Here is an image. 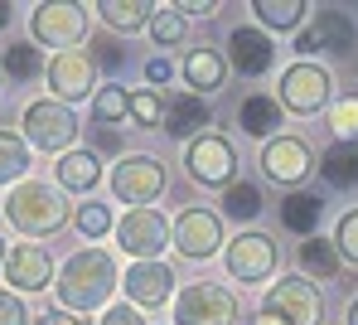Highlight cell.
I'll use <instances>...</instances> for the list:
<instances>
[{"label": "cell", "instance_id": "cell-41", "mask_svg": "<svg viewBox=\"0 0 358 325\" xmlns=\"http://www.w3.org/2000/svg\"><path fill=\"white\" fill-rule=\"evenodd\" d=\"M34 325H83V321H73V311H63V306H54V311H44Z\"/></svg>", "mask_w": 358, "mask_h": 325}, {"label": "cell", "instance_id": "cell-38", "mask_svg": "<svg viewBox=\"0 0 358 325\" xmlns=\"http://www.w3.org/2000/svg\"><path fill=\"white\" fill-rule=\"evenodd\" d=\"M97 325H145V316L126 301V306H107V316H102Z\"/></svg>", "mask_w": 358, "mask_h": 325}, {"label": "cell", "instance_id": "cell-44", "mask_svg": "<svg viewBox=\"0 0 358 325\" xmlns=\"http://www.w3.org/2000/svg\"><path fill=\"white\" fill-rule=\"evenodd\" d=\"M5 25H10V5H0V29H5Z\"/></svg>", "mask_w": 358, "mask_h": 325}, {"label": "cell", "instance_id": "cell-34", "mask_svg": "<svg viewBox=\"0 0 358 325\" xmlns=\"http://www.w3.org/2000/svg\"><path fill=\"white\" fill-rule=\"evenodd\" d=\"M0 68L10 73V78H20V83H29V78H39V49L34 44H15V49H5V59H0Z\"/></svg>", "mask_w": 358, "mask_h": 325}, {"label": "cell", "instance_id": "cell-43", "mask_svg": "<svg viewBox=\"0 0 358 325\" xmlns=\"http://www.w3.org/2000/svg\"><path fill=\"white\" fill-rule=\"evenodd\" d=\"M252 325H286V321H276V316H266V311H262V316H252Z\"/></svg>", "mask_w": 358, "mask_h": 325}, {"label": "cell", "instance_id": "cell-21", "mask_svg": "<svg viewBox=\"0 0 358 325\" xmlns=\"http://www.w3.org/2000/svg\"><path fill=\"white\" fill-rule=\"evenodd\" d=\"M281 117H286V107H281L276 97H266V92H252L238 107V127L247 131V136H257V141H271L276 127H281Z\"/></svg>", "mask_w": 358, "mask_h": 325}, {"label": "cell", "instance_id": "cell-33", "mask_svg": "<svg viewBox=\"0 0 358 325\" xmlns=\"http://www.w3.org/2000/svg\"><path fill=\"white\" fill-rule=\"evenodd\" d=\"M329 131H334V141H358V92L334 97V107H329Z\"/></svg>", "mask_w": 358, "mask_h": 325}, {"label": "cell", "instance_id": "cell-36", "mask_svg": "<svg viewBox=\"0 0 358 325\" xmlns=\"http://www.w3.org/2000/svg\"><path fill=\"white\" fill-rule=\"evenodd\" d=\"M334 248H339V258L358 267V209L349 214H339V223H334Z\"/></svg>", "mask_w": 358, "mask_h": 325}, {"label": "cell", "instance_id": "cell-10", "mask_svg": "<svg viewBox=\"0 0 358 325\" xmlns=\"http://www.w3.org/2000/svg\"><path fill=\"white\" fill-rule=\"evenodd\" d=\"M354 44H358V25H354L349 10H315V20L296 34L300 59H310V54H334V59H344V54H354Z\"/></svg>", "mask_w": 358, "mask_h": 325}, {"label": "cell", "instance_id": "cell-20", "mask_svg": "<svg viewBox=\"0 0 358 325\" xmlns=\"http://www.w3.org/2000/svg\"><path fill=\"white\" fill-rule=\"evenodd\" d=\"M179 73H184V83L194 88V97H208V92H218V88L228 83V59H223L218 49H189Z\"/></svg>", "mask_w": 358, "mask_h": 325}, {"label": "cell", "instance_id": "cell-23", "mask_svg": "<svg viewBox=\"0 0 358 325\" xmlns=\"http://www.w3.org/2000/svg\"><path fill=\"white\" fill-rule=\"evenodd\" d=\"M97 180H102L97 151H68V155H59V190L87 195V190H97Z\"/></svg>", "mask_w": 358, "mask_h": 325}, {"label": "cell", "instance_id": "cell-29", "mask_svg": "<svg viewBox=\"0 0 358 325\" xmlns=\"http://www.w3.org/2000/svg\"><path fill=\"white\" fill-rule=\"evenodd\" d=\"M126 117H131V92H126L121 83L97 88V97H92V122H97V127H117Z\"/></svg>", "mask_w": 358, "mask_h": 325}, {"label": "cell", "instance_id": "cell-45", "mask_svg": "<svg viewBox=\"0 0 358 325\" xmlns=\"http://www.w3.org/2000/svg\"><path fill=\"white\" fill-rule=\"evenodd\" d=\"M5 258H10V248H5V238H0V267H5Z\"/></svg>", "mask_w": 358, "mask_h": 325}, {"label": "cell", "instance_id": "cell-1", "mask_svg": "<svg viewBox=\"0 0 358 325\" xmlns=\"http://www.w3.org/2000/svg\"><path fill=\"white\" fill-rule=\"evenodd\" d=\"M59 306L63 311H97V306H107L112 301V291L121 286V272L112 253H102V248H83V253H73V258L59 267Z\"/></svg>", "mask_w": 358, "mask_h": 325}, {"label": "cell", "instance_id": "cell-28", "mask_svg": "<svg viewBox=\"0 0 358 325\" xmlns=\"http://www.w3.org/2000/svg\"><path fill=\"white\" fill-rule=\"evenodd\" d=\"M24 170H29V141L0 127V185H24Z\"/></svg>", "mask_w": 358, "mask_h": 325}, {"label": "cell", "instance_id": "cell-46", "mask_svg": "<svg viewBox=\"0 0 358 325\" xmlns=\"http://www.w3.org/2000/svg\"><path fill=\"white\" fill-rule=\"evenodd\" d=\"M0 78H5V68H0Z\"/></svg>", "mask_w": 358, "mask_h": 325}, {"label": "cell", "instance_id": "cell-12", "mask_svg": "<svg viewBox=\"0 0 358 325\" xmlns=\"http://www.w3.org/2000/svg\"><path fill=\"white\" fill-rule=\"evenodd\" d=\"M228 238H223V219L213 209H184L175 219V253L189 262H208L213 253H223Z\"/></svg>", "mask_w": 358, "mask_h": 325}, {"label": "cell", "instance_id": "cell-16", "mask_svg": "<svg viewBox=\"0 0 358 325\" xmlns=\"http://www.w3.org/2000/svg\"><path fill=\"white\" fill-rule=\"evenodd\" d=\"M121 286H126V296H131L136 311H160L175 296V272L165 262H131L126 277H121Z\"/></svg>", "mask_w": 358, "mask_h": 325}, {"label": "cell", "instance_id": "cell-32", "mask_svg": "<svg viewBox=\"0 0 358 325\" xmlns=\"http://www.w3.org/2000/svg\"><path fill=\"white\" fill-rule=\"evenodd\" d=\"M165 97L155 92V88H145V92H131V122L136 127H145V131H155V127H165Z\"/></svg>", "mask_w": 358, "mask_h": 325}, {"label": "cell", "instance_id": "cell-2", "mask_svg": "<svg viewBox=\"0 0 358 325\" xmlns=\"http://www.w3.org/2000/svg\"><path fill=\"white\" fill-rule=\"evenodd\" d=\"M5 219L24 233V238H54L63 223H68V204L54 185L44 180H24L15 185L10 199H5Z\"/></svg>", "mask_w": 358, "mask_h": 325}, {"label": "cell", "instance_id": "cell-25", "mask_svg": "<svg viewBox=\"0 0 358 325\" xmlns=\"http://www.w3.org/2000/svg\"><path fill=\"white\" fill-rule=\"evenodd\" d=\"M296 258H300V272H305V277H315V282H334V277H339V267H344L339 248H334V238H320V233L300 243Z\"/></svg>", "mask_w": 358, "mask_h": 325}, {"label": "cell", "instance_id": "cell-4", "mask_svg": "<svg viewBox=\"0 0 358 325\" xmlns=\"http://www.w3.org/2000/svg\"><path fill=\"white\" fill-rule=\"evenodd\" d=\"M20 127H24V141H29V146H39V151H49V155H68L73 141H78V131H83L78 117H73V107H63L59 97L29 102L24 117H20Z\"/></svg>", "mask_w": 358, "mask_h": 325}, {"label": "cell", "instance_id": "cell-11", "mask_svg": "<svg viewBox=\"0 0 358 325\" xmlns=\"http://www.w3.org/2000/svg\"><path fill=\"white\" fill-rule=\"evenodd\" d=\"M87 10L92 5H34V15H29V34H34V44H49V49H59L68 54L73 44H83L87 39Z\"/></svg>", "mask_w": 358, "mask_h": 325}, {"label": "cell", "instance_id": "cell-8", "mask_svg": "<svg viewBox=\"0 0 358 325\" xmlns=\"http://www.w3.org/2000/svg\"><path fill=\"white\" fill-rule=\"evenodd\" d=\"M262 311L286 325H320L324 321V296H320V286L310 277H281V282L266 286Z\"/></svg>", "mask_w": 358, "mask_h": 325}, {"label": "cell", "instance_id": "cell-40", "mask_svg": "<svg viewBox=\"0 0 358 325\" xmlns=\"http://www.w3.org/2000/svg\"><path fill=\"white\" fill-rule=\"evenodd\" d=\"M175 10L184 15V20H189V15H218V5H213V0H179Z\"/></svg>", "mask_w": 358, "mask_h": 325}, {"label": "cell", "instance_id": "cell-37", "mask_svg": "<svg viewBox=\"0 0 358 325\" xmlns=\"http://www.w3.org/2000/svg\"><path fill=\"white\" fill-rule=\"evenodd\" d=\"M0 325H29V311H24V296L0 286Z\"/></svg>", "mask_w": 358, "mask_h": 325}, {"label": "cell", "instance_id": "cell-7", "mask_svg": "<svg viewBox=\"0 0 358 325\" xmlns=\"http://www.w3.org/2000/svg\"><path fill=\"white\" fill-rule=\"evenodd\" d=\"M117 243L136 262H160V253L175 243V223L160 209H126L117 219Z\"/></svg>", "mask_w": 358, "mask_h": 325}, {"label": "cell", "instance_id": "cell-13", "mask_svg": "<svg viewBox=\"0 0 358 325\" xmlns=\"http://www.w3.org/2000/svg\"><path fill=\"white\" fill-rule=\"evenodd\" d=\"M44 78H49V88H54V97H59L63 107H73L83 97H97V59L87 49L54 54L49 68H44Z\"/></svg>", "mask_w": 358, "mask_h": 325}, {"label": "cell", "instance_id": "cell-26", "mask_svg": "<svg viewBox=\"0 0 358 325\" xmlns=\"http://www.w3.org/2000/svg\"><path fill=\"white\" fill-rule=\"evenodd\" d=\"M320 175H324L334 190H354L358 185V141H334V146L320 155Z\"/></svg>", "mask_w": 358, "mask_h": 325}, {"label": "cell", "instance_id": "cell-17", "mask_svg": "<svg viewBox=\"0 0 358 325\" xmlns=\"http://www.w3.org/2000/svg\"><path fill=\"white\" fill-rule=\"evenodd\" d=\"M5 282H10V291H20V296L49 291V286H54V258H49V248H39V243L10 248V258H5Z\"/></svg>", "mask_w": 358, "mask_h": 325}, {"label": "cell", "instance_id": "cell-14", "mask_svg": "<svg viewBox=\"0 0 358 325\" xmlns=\"http://www.w3.org/2000/svg\"><path fill=\"white\" fill-rule=\"evenodd\" d=\"M223 267H228L233 282H266V277H276V238L257 233V228L238 233L223 248Z\"/></svg>", "mask_w": 358, "mask_h": 325}, {"label": "cell", "instance_id": "cell-22", "mask_svg": "<svg viewBox=\"0 0 358 325\" xmlns=\"http://www.w3.org/2000/svg\"><path fill=\"white\" fill-rule=\"evenodd\" d=\"M155 10L160 5H150V0H102L97 5V20L107 29H117V34H136V29H150Z\"/></svg>", "mask_w": 358, "mask_h": 325}, {"label": "cell", "instance_id": "cell-18", "mask_svg": "<svg viewBox=\"0 0 358 325\" xmlns=\"http://www.w3.org/2000/svg\"><path fill=\"white\" fill-rule=\"evenodd\" d=\"M228 64L238 68L242 78H262V73H271V64H276V44H271V34L257 29V25H238V29L228 34Z\"/></svg>", "mask_w": 358, "mask_h": 325}, {"label": "cell", "instance_id": "cell-39", "mask_svg": "<svg viewBox=\"0 0 358 325\" xmlns=\"http://www.w3.org/2000/svg\"><path fill=\"white\" fill-rule=\"evenodd\" d=\"M170 78H175V64H170V59H150V64H145V83H150V88H165Z\"/></svg>", "mask_w": 358, "mask_h": 325}, {"label": "cell", "instance_id": "cell-19", "mask_svg": "<svg viewBox=\"0 0 358 325\" xmlns=\"http://www.w3.org/2000/svg\"><path fill=\"white\" fill-rule=\"evenodd\" d=\"M208 122H213L208 102L194 97V92H179V97H170V107H165V127H160V131L175 136V141H199Z\"/></svg>", "mask_w": 358, "mask_h": 325}, {"label": "cell", "instance_id": "cell-30", "mask_svg": "<svg viewBox=\"0 0 358 325\" xmlns=\"http://www.w3.org/2000/svg\"><path fill=\"white\" fill-rule=\"evenodd\" d=\"M223 214H228V219H238V223H252V219L262 214V190H257L252 180L228 185V190H223Z\"/></svg>", "mask_w": 358, "mask_h": 325}, {"label": "cell", "instance_id": "cell-35", "mask_svg": "<svg viewBox=\"0 0 358 325\" xmlns=\"http://www.w3.org/2000/svg\"><path fill=\"white\" fill-rule=\"evenodd\" d=\"M73 223H78V233H83V238H102V233H117V219H112V209H107V204H83Z\"/></svg>", "mask_w": 358, "mask_h": 325}, {"label": "cell", "instance_id": "cell-31", "mask_svg": "<svg viewBox=\"0 0 358 325\" xmlns=\"http://www.w3.org/2000/svg\"><path fill=\"white\" fill-rule=\"evenodd\" d=\"M184 34H189V20L179 15L175 5H160L155 20H150V39H155L160 49H175V44H184Z\"/></svg>", "mask_w": 358, "mask_h": 325}, {"label": "cell", "instance_id": "cell-5", "mask_svg": "<svg viewBox=\"0 0 358 325\" xmlns=\"http://www.w3.org/2000/svg\"><path fill=\"white\" fill-rule=\"evenodd\" d=\"M165 185H170V175H165L160 155L136 151V155H121L117 165H112V195L121 204H131V209H150L155 199L165 195Z\"/></svg>", "mask_w": 358, "mask_h": 325}, {"label": "cell", "instance_id": "cell-3", "mask_svg": "<svg viewBox=\"0 0 358 325\" xmlns=\"http://www.w3.org/2000/svg\"><path fill=\"white\" fill-rule=\"evenodd\" d=\"M276 102L291 117H315V112L334 107V78H329V68L315 64V59H296L281 73V83H276Z\"/></svg>", "mask_w": 358, "mask_h": 325}, {"label": "cell", "instance_id": "cell-6", "mask_svg": "<svg viewBox=\"0 0 358 325\" xmlns=\"http://www.w3.org/2000/svg\"><path fill=\"white\" fill-rule=\"evenodd\" d=\"M184 170H189L194 185L228 190V185H238V151H233L228 136L203 131L199 141H189V151H184Z\"/></svg>", "mask_w": 358, "mask_h": 325}, {"label": "cell", "instance_id": "cell-15", "mask_svg": "<svg viewBox=\"0 0 358 325\" xmlns=\"http://www.w3.org/2000/svg\"><path fill=\"white\" fill-rule=\"evenodd\" d=\"M310 170H315V151H310L300 136H271V141L262 146V175H266L271 185L296 190V185L310 180Z\"/></svg>", "mask_w": 358, "mask_h": 325}, {"label": "cell", "instance_id": "cell-9", "mask_svg": "<svg viewBox=\"0 0 358 325\" xmlns=\"http://www.w3.org/2000/svg\"><path fill=\"white\" fill-rule=\"evenodd\" d=\"M238 296L218 282H189L175 296V325H238Z\"/></svg>", "mask_w": 358, "mask_h": 325}, {"label": "cell", "instance_id": "cell-27", "mask_svg": "<svg viewBox=\"0 0 358 325\" xmlns=\"http://www.w3.org/2000/svg\"><path fill=\"white\" fill-rule=\"evenodd\" d=\"M320 219H324V199L320 195H286V204H281V223L300 238H315Z\"/></svg>", "mask_w": 358, "mask_h": 325}, {"label": "cell", "instance_id": "cell-42", "mask_svg": "<svg viewBox=\"0 0 358 325\" xmlns=\"http://www.w3.org/2000/svg\"><path fill=\"white\" fill-rule=\"evenodd\" d=\"M344 325H358V296L349 301V311H344Z\"/></svg>", "mask_w": 358, "mask_h": 325}, {"label": "cell", "instance_id": "cell-24", "mask_svg": "<svg viewBox=\"0 0 358 325\" xmlns=\"http://www.w3.org/2000/svg\"><path fill=\"white\" fill-rule=\"evenodd\" d=\"M310 10H315V5H305V0H252L257 29H276V34H291V29H300Z\"/></svg>", "mask_w": 358, "mask_h": 325}]
</instances>
